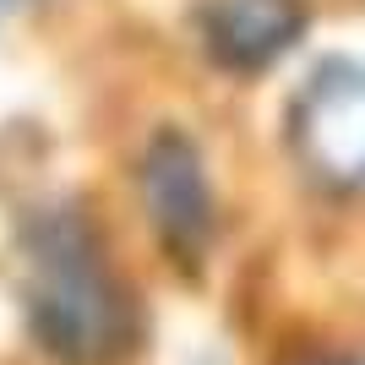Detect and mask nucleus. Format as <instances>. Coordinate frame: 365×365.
Segmentation results:
<instances>
[{
	"instance_id": "7ed1b4c3",
	"label": "nucleus",
	"mask_w": 365,
	"mask_h": 365,
	"mask_svg": "<svg viewBox=\"0 0 365 365\" xmlns=\"http://www.w3.org/2000/svg\"><path fill=\"white\" fill-rule=\"evenodd\" d=\"M137 185H142L148 224L158 229L164 251L175 262H185V267H197L207 257V245H213V229H218L213 185H207V164H202L197 142L185 131H158L142 148Z\"/></svg>"
},
{
	"instance_id": "f03ea898",
	"label": "nucleus",
	"mask_w": 365,
	"mask_h": 365,
	"mask_svg": "<svg viewBox=\"0 0 365 365\" xmlns=\"http://www.w3.org/2000/svg\"><path fill=\"white\" fill-rule=\"evenodd\" d=\"M289 142L322 185L365 191V66L327 61L289 109Z\"/></svg>"
},
{
	"instance_id": "39448f33",
	"label": "nucleus",
	"mask_w": 365,
	"mask_h": 365,
	"mask_svg": "<svg viewBox=\"0 0 365 365\" xmlns=\"http://www.w3.org/2000/svg\"><path fill=\"white\" fill-rule=\"evenodd\" d=\"M305 365H365V354H327V360H305Z\"/></svg>"
},
{
	"instance_id": "20e7f679",
	"label": "nucleus",
	"mask_w": 365,
	"mask_h": 365,
	"mask_svg": "<svg viewBox=\"0 0 365 365\" xmlns=\"http://www.w3.org/2000/svg\"><path fill=\"white\" fill-rule=\"evenodd\" d=\"M197 33L207 61L235 76L267 71L305 33V0H202Z\"/></svg>"
},
{
	"instance_id": "f257e3e1",
	"label": "nucleus",
	"mask_w": 365,
	"mask_h": 365,
	"mask_svg": "<svg viewBox=\"0 0 365 365\" xmlns=\"http://www.w3.org/2000/svg\"><path fill=\"white\" fill-rule=\"evenodd\" d=\"M28 327L61 365H120L137 349V300L82 218L49 213L28 235Z\"/></svg>"
}]
</instances>
